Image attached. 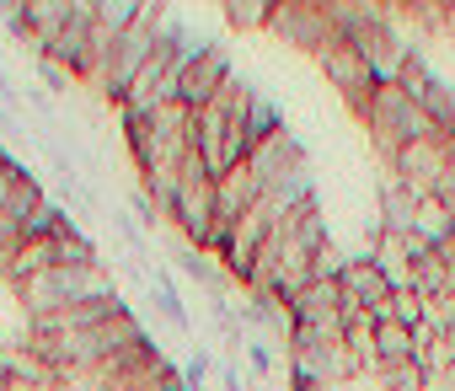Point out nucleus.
<instances>
[{
    "label": "nucleus",
    "mask_w": 455,
    "mask_h": 391,
    "mask_svg": "<svg viewBox=\"0 0 455 391\" xmlns=\"http://www.w3.org/2000/svg\"><path fill=\"white\" fill-rule=\"evenodd\" d=\"M166 226L182 236V247L209 252V236H214V177L204 172L198 150L182 156V188H177V210H172Z\"/></svg>",
    "instance_id": "obj_4"
},
{
    "label": "nucleus",
    "mask_w": 455,
    "mask_h": 391,
    "mask_svg": "<svg viewBox=\"0 0 455 391\" xmlns=\"http://www.w3.org/2000/svg\"><path fill=\"white\" fill-rule=\"evenodd\" d=\"M17 177H28V166H22L17 156H6V161H0V204L12 199V188H17Z\"/></svg>",
    "instance_id": "obj_25"
},
{
    "label": "nucleus",
    "mask_w": 455,
    "mask_h": 391,
    "mask_svg": "<svg viewBox=\"0 0 455 391\" xmlns=\"http://www.w3.org/2000/svg\"><path fill=\"white\" fill-rule=\"evenodd\" d=\"M423 316H428V300L418 295V290H396L391 295V322H402V327H423Z\"/></svg>",
    "instance_id": "obj_21"
},
{
    "label": "nucleus",
    "mask_w": 455,
    "mask_h": 391,
    "mask_svg": "<svg viewBox=\"0 0 455 391\" xmlns=\"http://www.w3.org/2000/svg\"><path fill=\"white\" fill-rule=\"evenodd\" d=\"M38 81H44L49 92H65V86H70L76 76H70V70H65L60 60H49V54H44V60H38Z\"/></svg>",
    "instance_id": "obj_24"
},
{
    "label": "nucleus",
    "mask_w": 455,
    "mask_h": 391,
    "mask_svg": "<svg viewBox=\"0 0 455 391\" xmlns=\"http://www.w3.org/2000/svg\"><path fill=\"white\" fill-rule=\"evenodd\" d=\"M290 124H284V108L263 92V86H252V102H247V140L252 145H263V140H274V134H284Z\"/></svg>",
    "instance_id": "obj_16"
},
{
    "label": "nucleus",
    "mask_w": 455,
    "mask_h": 391,
    "mask_svg": "<svg viewBox=\"0 0 455 391\" xmlns=\"http://www.w3.org/2000/svg\"><path fill=\"white\" fill-rule=\"evenodd\" d=\"M124 311H129V300H124V295L81 300V306H70V311H54V316H44V322H28V338H70V332L102 327V322H113V316H124Z\"/></svg>",
    "instance_id": "obj_10"
},
{
    "label": "nucleus",
    "mask_w": 455,
    "mask_h": 391,
    "mask_svg": "<svg viewBox=\"0 0 455 391\" xmlns=\"http://www.w3.org/2000/svg\"><path fill=\"white\" fill-rule=\"evenodd\" d=\"M402 359H418V338H412V327L380 316L375 322V370L380 364H402Z\"/></svg>",
    "instance_id": "obj_14"
},
{
    "label": "nucleus",
    "mask_w": 455,
    "mask_h": 391,
    "mask_svg": "<svg viewBox=\"0 0 455 391\" xmlns=\"http://www.w3.org/2000/svg\"><path fill=\"white\" fill-rule=\"evenodd\" d=\"M450 231H455V220H450V210L434 199V193H428V199H418V215H412V236H418L423 247H444V242H450Z\"/></svg>",
    "instance_id": "obj_17"
},
{
    "label": "nucleus",
    "mask_w": 455,
    "mask_h": 391,
    "mask_svg": "<svg viewBox=\"0 0 455 391\" xmlns=\"http://www.w3.org/2000/svg\"><path fill=\"white\" fill-rule=\"evenodd\" d=\"M214 386H220V391H247V386H242V370H236L231 359H225V364L214 370Z\"/></svg>",
    "instance_id": "obj_26"
},
{
    "label": "nucleus",
    "mask_w": 455,
    "mask_h": 391,
    "mask_svg": "<svg viewBox=\"0 0 455 391\" xmlns=\"http://www.w3.org/2000/svg\"><path fill=\"white\" fill-rule=\"evenodd\" d=\"M316 70L338 86V97L348 102V113L354 118H364L370 113V102H375V92H380V81H375V70H370V60L348 44V38H332L322 54H316Z\"/></svg>",
    "instance_id": "obj_5"
},
{
    "label": "nucleus",
    "mask_w": 455,
    "mask_h": 391,
    "mask_svg": "<svg viewBox=\"0 0 455 391\" xmlns=\"http://www.w3.org/2000/svg\"><path fill=\"white\" fill-rule=\"evenodd\" d=\"M375 380H380V391H428V386H434V375H428V364H423V359L380 364V370H375Z\"/></svg>",
    "instance_id": "obj_18"
},
{
    "label": "nucleus",
    "mask_w": 455,
    "mask_h": 391,
    "mask_svg": "<svg viewBox=\"0 0 455 391\" xmlns=\"http://www.w3.org/2000/svg\"><path fill=\"white\" fill-rule=\"evenodd\" d=\"M150 311H156L166 327H177V332H188V327H193V316H188V306H182V295H177V290H150Z\"/></svg>",
    "instance_id": "obj_20"
},
{
    "label": "nucleus",
    "mask_w": 455,
    "mask_h": 391,
    "mask_svg": "<svg viewBox=\"0 0 455 391\" xmlns=\"http://www.w3.org/2000/svg\"><path fill=\"white\" fill-rule=\"evenodd\" d=\"M338 290H343V316H391V295H396V284L386 279V268L370 258V252H354L348 263H343V274H338Z\"/></svg>",
    "instance_id": "obj_7"
},
{
    "label": "nucleus",
    "mask_w": 455,
    "mask_h": 391,
    "mask_svg": "<svg viewBox=\"0 0 455 391\" xmlns=\"http://www.w3.org/2000/svg\"><path fill=\"white\" fill-rule=\"evenodd\" d=\"M450 161H455V145H450V140H439V134H428V140L402 145V150L391 156V166H386V172H391L407 193L428 199V193L439 188V177L450 172Z\"/></svg>",
    "instance_id": "obj_8"
},
{
    "label": "nucleus",
    "mask_w": 455,
    "mask_h": 391,
    "mask_svg": "<svg viewBox=\"0 0 455 391\" xmlns=\"http://www.w3.org/2000/svg\"><path fill=\"white\" fill-rule=\"evenodd\" d=\"M268 17H274L268 0H225V28L236 33H268Z\"/></svg>",
    "instance_id": "obj_19"
},
{
    "label": "nucleus",
    "mask_w": 455,
    "mask_h": 391,
    "mask_svg": "<svg viewBox=\"0 0 455 391\" xmlns=\"http://www.w3.org/2000/svg\"><path fill=\"white\" fill-rule=\"evenodd\" d=\"M49 199V193H44V182L28 172V177H17V188H12V199L6 204H0V263H6L17 247H22V226L33 220V210Z\"/></svg>",
    "instance_id": "obj_11"
},
{
    "label": "nucleus",
    "mask_w": 455,
    "mask_h": 391,
    "mask_svg": "<svg viewBox=\"0 0 455 391\" xmlns=\"http://www.w3.org/2000/svg\"><path fill=\"white\" fill-rule=\"evenodd\" d=\"M236 76V65H231V49L225 44H209L188 70H182V86H177V102L188 108V113H198V108H209L220 92H225V81Z\"/></svg>",
    "instance_id": "obj_9"
},
{
    "label": "nucleus",
    "mask_w": 455,
    "mask_h": 391,
    "mask_svg": "<svg viewBox=\"0 0 455 391\" xmlns=\"http://www.w3.org/2000/svg\"><path fill=\"white\" fill-rule=\"evenodd\" d=\"M102 295H118V284H113V274H108L102 263H86V268H49L44 279H33V284L17 290L28 322H44V316H54V311H70V306L102 300Z\"/></svg>",
    "instance_id": "obj_2"
},
{
    "label": "nucleus",
    "mask_w": 455,
    "mask_h": 391,
    "mask_svg": "<svg viewBox=\"0 0 455 391\" xmlns=\"http://www.w3.org/2000/svg\"><path fill=\"white\" fill-rule=\"evenodd\" d=\"M412 215H418V193H407L391 172L375 182V220L386 236H412Z\"/></svg>",
    "instance_id": "obj_12"
},
{
    "label": "nucleus",
    "mask_w": 455,
    "mask_h": 391,
    "mask_svg": "<svg viewBox=\"0 0 455 391\" xmlns=\"http://www.w3.org/2000/svg\"><path fill=\"white\" fill-rule=\"evenodd\" d=\"M86 44H92V0H76L70 22H65V33H60V44H54L49 60H60L76 81H86Z\"/></svg>",
    "instance_id": "obj_13"
},
{
    "label": "nucleus",
    "mask_w": 455,
    "mask_h": 391,
    "mask_svg": "<svg viewBox=\"0 0 455 391\" xmlns=\"http://www.w3.org/2000/svg\"><path fill=\"white\" fill-rule=\"evenodd\" d=\"M359 124H364V134H370V145H375V156H380L386 166H391V156H396L402 145L434 134V124L423 118V108H418L402 86H380L375 102H370V113H364Z\"/></svg>",
    "instance_id": "obj_3"
},
{
    "label": "nucleus",
    "mask_w": 455,
    "mask_h": 391,
    "mask_svg": "<svg viewBox=\"0 0 455 391\" xmlns=\"http://www.w3.org/2000/svg\"><path fill=\"white\" fill-rule=\"evenodd\" d=\"M172 263H177V268H182V274H188L198 290H209V300H220V295H225V284H231V274H225V268H220V258H209V252H193V247H182Z\"/></svg>",
    "instance_id": "obj_15"
},
{
    "label": "nucleus",
    "mask_w": 455,
    "mask_h": 391,
    "mask_svg": "<svg viewBox=\"0 0 455 391\" xmlns=\"http://www.w3.org/2000/svg\"><path fill=\"white\" fill-rule=\"evenodd\" d=\"M242 354H247V370H252V380H268V375L279 370V354L268 348V338H247V348H242Z\"/></svg>",
    "instance_id": "obj_23"
},
{
    "label": "nucleus",
    "mask_w": 455,
    "mask_h": 391,
    "mask_svg": "<svg viewBox=\"0 0 455 391\" xmlns=\"http://www.w3.org/2000/svg\"><path fill=\"white\" fill-rule=\"evenodd\" d=\"M332 12V28H338V38H348L364 60H370V70H375V81L380 86H396V76H402V65L412 60V38L396 28V17L391 12H380V6H327Z\"/></svg>",
    "instance_id": "obj_1"
},
{
    "label": "nucleus",
    "mask_w": 455,
    "mask_h": 391,
    "mask_svg": "<svg viewBox=\"0 0 455 391\" xmlns=\"http://www.w3.org/2000/svg\"><path fill=\"white\" fill-rule=\"evenodd\" d=\"M268 33H274L279 44H290V49L311 54V60H316V54L338 38L332 12L322 6V0H279L274 17H268Z\"/></svg>",
    "instance_id": "obj_6"
},
{
    "label": "nucleus",
    "mask_w": 455,
    "mask_h": 391,
    "mask_svg": "<svg viewBox=\"0 0 455 391\" xmlns=\"http://www.w3.org/2000/svg\"><path fill=\"white\" fill-rule=\"evenodd\" d=\"M177 370H182V391H204V386H209V375H214L220 364H214V354H209V348H193Z\"/></svg>",
    "instance_id": "obj_22"
}]
</instances>
